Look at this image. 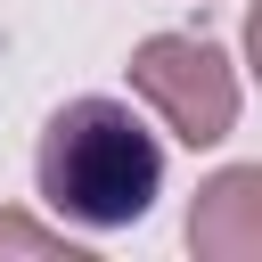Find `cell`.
Instances as JSON below:
<instances>
[{
  "mask_svg": "<svg viewBox=\"0 0 262 262\" xmlns=\"http://www.w3.org/2000/svg\"><path fill=\"white\" fill-rule=\"evenodd\" d=\"M0 262H82V246L66 237V221H33L0 205Z\"/></svg>",
  "mask_w": 262,
  "mask_h": 262,
  "instance_id": "4",
  "label": "cell"
},
{
  "mask_svg": "<svg viewBox=\"0 0 262 262\" xmlns=\"http://www.w3.org/2000/svg\"><path fill=\"white\" fill-rule=\"evenodd\" d=\"M131 98L180 139V147H221L237 131V66L205 33H147L131 49Z\"/></svg>",
  "mask_w": 262,
  "mask_h": 262,
  "instance_id": "2",
  "label": "cell"
},
{
  "mask_svg": "<svg viewBox=\"0 0 262 262\" xmlns=\"http://www.w3.org/2000/svg\"><path fill=\"white\" fill-rule=\"evenodd\" d=\"M33 188L41 205L66 221V229H131L156 213L164 196V139L139 123L131 98H66L49 123H41V147H33Z\"/></svg>",
  "mask_w": 262,
  "mask_h": 262,
  "instance_id": "1",
  "label": "cell"
},
{
  "mask_svg": "<svg viewBox=\"0 0 262 262\" xmlns=\"http://www.w3.org/2000/svg\"><path fill=\"white\" fill-rule=\"evenodd\" d=\"M246 74H254V82H262V0H254V8H246Z\"/></svg>",
  "mask_w": 262,
  "mask_h": 262,
  "instance_id": "5",
  "label": "cell"
},
{
  "mask_svg": "<svg viewBox=\"0 0 262 262\" xmlns=\"http://www.w3.org/2000/svg\"><path fill=\"white\" fill-rule=\"evenodd\" d=\"M188 254L196 262H262V164H221L188 196Z\"/></svg>",
  "mask_w": 262,
  "mask_h": 262,
  "instance_id": "3",
  "label": "cell"
}]
</instances>
